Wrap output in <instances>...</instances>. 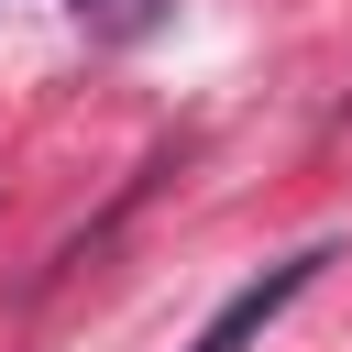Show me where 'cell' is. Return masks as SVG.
<instances>
[{
  "instance_id": "obj_1",
  "label": "cell",
  "mask_w": 352,
  "mask_h": 352,
  "mask_svg": "<svg viewBox=\"0 0 352 352\" xmlns=\"http://www.w3.org/2000/svg\"><path fill=\"white\" fill-rule=\"evenodd\" d=\"M330 264H341V242H308V253L264 264L253 286H231V297L209 308V330H198L187 352H253V341H264V330H275V319H286V308H297V297H308V286H319Z\"/></svg>"
}]
</instances>
